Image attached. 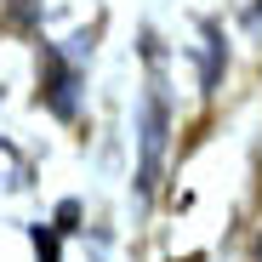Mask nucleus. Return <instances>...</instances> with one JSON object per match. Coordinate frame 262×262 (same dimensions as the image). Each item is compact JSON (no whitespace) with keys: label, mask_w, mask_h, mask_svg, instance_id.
<instances>
[{"label":"nucleus","mask_w":262,"mask_h":262,"mask_svg":"<svg viewBox=\"0 0 262 262\" xmlns=\"http://www.w3.org/2000/svg\"><path fill=\"white\" fill-rule=\"evenodd\" d=\"M137 148H143V160H137V188L154 194V183H160V154H165V103H160V92H148L143 108H137Z\"/></svg>","instance_id":"nucleus-1"},{"label":"nucleus","mask_w":262,"mask_h":262,"mask_svg":"<svg viewBox=\"0 0 262 262\" xmlns=\"http://www.w3.org/2000/svg\"><path fill=\"white\" fill-rule=\"evenodd\" d=\"M256 262H262V234H256Z\"/></svg>","instance_id":"nucleus-2"}]
</instances>
